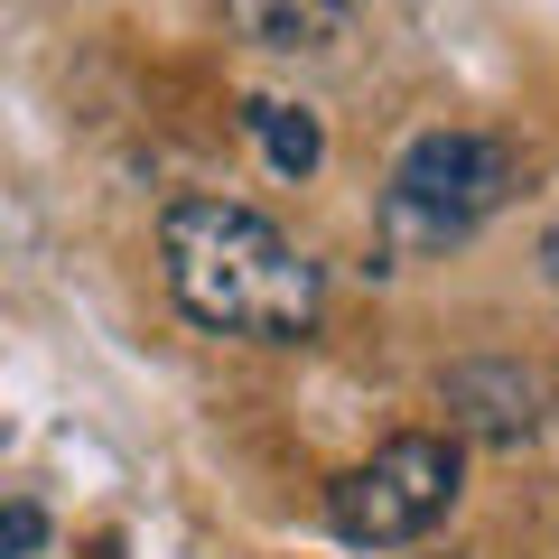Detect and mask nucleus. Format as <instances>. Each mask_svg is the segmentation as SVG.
I'll list each match as a JSON object with an SVG mask.
<instances>
[{
	"instance_id": "423d86ee",
	"label": "nucleus",
	"mask_w": 559,
	"mask_h": 559,
	"mask_svg": "<svg viewBox=\"0 0 559 559\" xmlns=\"http://www.w3.org/2000/svg\"><path fill=\"white\" fill-rule=\"evenodd\" d=\"M252 131H261V159H271L280 178H308V168L326 159L318 112H299V103H252Z\"/></svg>"
},
{
	"instance_id": "f257e3e1",
	"label": "nucleus",
	"mask_w": 559,
	"mask_h": 559,
	"mask_svg": "<svg viewBox=\"0 0 559 559\" xmlns=\"http://www.w3.org/2000/svg\"><path fill=\"white\" fill-rule=\"evenodd\" d=\"M159 261H168V289L197 326L215 336H252V345H299L318 336V261L280 234L271 215L252 205H224V197H178L159 224Z\"/></svg>"
},
{
	"instance_id": "7ed1b4c3",
	"label": "nucleus",
	"mask_w": 559,
	"mask_h": 559,
	"mask_svg": "<svg viewBox=\"0 0 559 559\" xmlns=\"http://www.w3.org/2000/svg\"><path fill=\"white\" fill-rule=\"evenodd\" d=\"M457 439H392L364 466H345L326 485V532L345 550H401V540L439 532L448 503H457Z\"/></svg>"
},
{
	"instance_id": "0eeeda50",
	"label": "nucleus",
	"mask_w": 559,
	"mask_h": 559,
	"mask_svg": "<svg viewBox=\"0 0 559 559\" xmlns=\"http://www.w3.org/2000/svg\"><path fill=\"white\" fill-rule=\"evenodd\" d=\"M47 540V513L38 503H10V513H0V559H28Z\"/></svg>"
},
{
	"instance_id": "20e7f679",
	"label": "nucleus",
	"mask_w": 559,
	"mask_h": 559,
	"mask_svg": "<svg viewBox=\"0 0 559 559\" xmlns=\"http://www.w3.org/2000/svg\"><path fill=\"white\" fill-rule=\"evenodd\" d=\"M448 419H457L466 439H532L540 419H550V382L532 373V364H457L448 373Z\"/></svg>"
},
{
	"instance_id": "f03ea898",
	"label": "nucleus",
	"mask_w": 559,
	"mask_h": 559,
	"mask_svg": "<svg viewBox=\"0 0 559 559\" xmlns=\"http://www.w3.org/2000/svg\"><path fill=\"white\" fill-rule=\"evenodd\" d=\"M513 187H522V150L503 131H419L382 187V224L401 252H439V242L476 234L495 205H513Z\"/></svg>"
},
{
	"instance_id": "6e6552de",
	"label": "nucleus",
	"mask_w": 559,
	"mask_h": 559,
	"mask_svg": "<svg viewBox=\"0 0 559 559\" xmlns=\"http://www.w3.org/2000/svg\"><path fill=\"white\" fill-rule=\"evenodd\" d=\"M540 271H550V289H559V224L540 234Z\"/></svg>"
},
{
	"instance_id": "39448f33",
	"label": "nucleus",
	"mask_w": 559,
	"mask_h": 559,
	"mask_svg": "<svg viewBox=\"0 0 559 559\" xmlns=\"http://www.w3.org/2000/svg\"><path fill=\"white\" fill-rule=\"evenodd\" d=\"M364 0H224V28L252 47H280V57H318V47L355 38Z\"/></svg>"
}]
</instances>
